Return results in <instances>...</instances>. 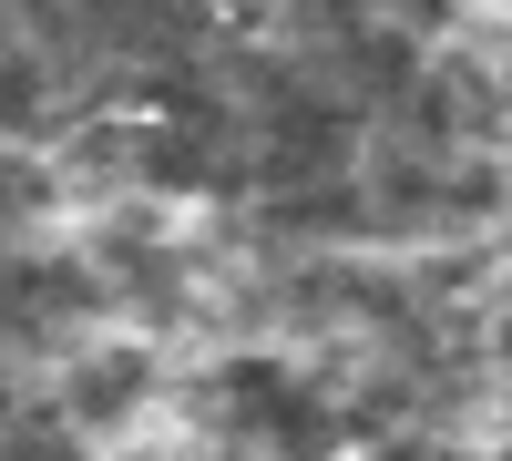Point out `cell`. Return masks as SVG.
Returning a JSON list of instances; mask_svg holds the SVG:
<instances>
[{
  "label": "cell",
  "instance_id": "6da1fadb",
  "mask_svg": "<svg viewBox=\"0 0 512 461\" xmlns=\"http://www.w3.org/2000/svg\"><path fill=\"white\" fill-rule=\"evenodd\" d=\"M216 410H226V431H246V441H277L287 461H318L328 451V400L297 380V369H277V359H236L226 380H216Z\"/></svg>",
  "mask_w": 512,
  "mask_h": 461
},
{
  "label": "cell",
  "instance_id": "7a4b0ae2",
  "mask_svg": "<svg viewBox=\"0 0 512 461\" xmlns=\"http://www.w3.org/2000/svg\"><path fill=\"white\" fill-rule=\"evenodd\" d=\"M134 390H144V359H134V349H113V369H82V390H72V400H82V410H123Z\"/></svg>",
  "mask_w": 512,
  "mask_h": 461
},
{
  "label": "cell",
  "instance_id": "3957f363",
  "mask_svg": "<svg viewBox=\"0 0 512 461\" xmlns=\"http://www.w3.org/2000/svg\"><path fill=\"white\" fill-rule=\"evenodd\" d=\"M11 461H82V451H72V441H62V431H52V421H31V431H21V441H11Z\"/></svg>",
  "mask_w": 512,
  "mask_h": 461
},
{
  "label": "cell",
  "instance_id": "277c9868",
  "mask_svg": "<svg viewBox=\"0 0 512 461\" xmlns=\"http://www.w3.org/2000/svg\"><path fill=\"white\" fill-rule=\"evenodd\" d=\"M502 369H512V318H502Z\"/></svg>",
  "mask_w": 512,
  "mask_h": 461
}]
</instances>
